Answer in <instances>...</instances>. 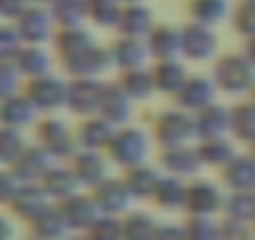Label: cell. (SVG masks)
I'll list each match as a JSON object with an SVG mask.
<instances>
[{"label":"cell","instance_id":"1","mask_svg":"<svg viewBox=\"0 0 255 240\" xmlns=\"http://www.w3.org/2000/svg\"><path fill=\"white\" fill-rule=\"evenodd\" d=\"M35 140L53 160H70L78 153L75 130L58 115H40L35 123Z\"/></svg>","mask_w":255,"mask_h":240},{"label":"cell","instance_id":"2","mask_svg":"<svg viewBox=\"0 0 255 240\" xmlns=\"http://www.w3.org/2000/svg\"><path fill=\"white\" fill-rule=\"evenodd\" d=\"M68 83L70 80H63L55 73H48V75L25 80L23 93L30 98V103L38 108L40 115H55L60 108H68Z\"/></svg>","mask_w":255,"mask_h":240},{"label":"cell","instance_id":"3","mask_svg":"<svg viewBox=\"0 0 255 240\" xmlns=\"http://www.w3.org/2000/svg\"><path fill=\"white\" fill-rule=\"evenodd\" d=\"M215 85L225 93H245L255 88V65L245 55H225L215 63Z\"/></svg>","mask_w":255,"mask_h":240},{"label":"cell","instance_id":"4","mask_svg":"<svg viewBox=\"0 0 255 240\" xmlns=\"http://www.w3.org/2000/svg\"><path fill=\"white\" fill-rule=\"evenodd\" d=\"M15 28L28 45H48L58 35V23L45 5H28V10L15 20Z\"/></svg>","mask_w":255,"mask_h":240},{"label":"cell","instance_id":"5","mask_svg":"<svg viewBox=\"0 0 255 240\" xmlns=\"http://www.w3.org/2000/svg\"><path fill=\"white\" fill-rule=\"evenodd\" d=\"M108 148H110L113 160L118 165H125L128 170L135 168V165H143L145 158H148V138H145L143 130H135V128L115 130Z\"/></svg>","mask_w":255,"mask_h":240},{"label":"cell","instance_id":"6","mask_svg":"<svg viewBox=\"0 0 255 240\" xmlns=\"http://www.w3.org/2000/svg\"><path fill=\"white\" fill-rule=\"evenodd\" d=\"M155 138L165 145V148H180V145H190L193 138H198V128H195V118H190L183 110H168L158 118L155 123Z\"/></svg>","mask_w":255,"mask_h":240},{"label":"cell","instance_id":"7","mask_svg":"<svg viewBox=\"0 0 255 240\" xmlns=\"http://www.w3.org/2000/svg\"><path fill=\"white\" fill-rule=\"evenodd\" d=\"M225 198L228 195H223V190L215 183H210V180H195V183H188L185 210L190 215H198V218H215L218 213H223Z\"/></svg>","mask_w":255,"mask_h":240},{"label":"cell","instance_id":"8","mask_svg":"<svg viewBox=\"0 0 255 240\" xmlns=\"http://www.w3.org/2000/svg\"><path fill=\"white\" fill-rule=\"evenodd\" d=\"M105 85L98 78H73L68 83V108L83 118L98 115Z\"/></svg>","mask_w":255,"mask_h":240},{"label":"cell","instance_id":"9","mask_svg":"<svg viewBox=\"0 0 255 240\" xmlns=\"http://www.w3.org/2000/svg\"><path fill=\"white\" fill-rule=\"evenodd\" d=\"M90 195L103 215H118V218L125 215V210L130 208V200H133L125 180H118V178H105L90 190Z\"/></svg>","mask_w":255,"mask_h":240},{"label":"cell","instance_id":"10","mask_svg":"<svg viewBox=\"0 0 255 240\" xmlns=\"http://www.w3.org/2000/svg\"><path fill=\"white\" fill-rule=\"evenodd\" d=\"M38 120H40V113L25 93H15L10 98L0 100V125L28 130V128H35Z\"/></svg>","mask_w":255,"mask_h":240},{"label":"cell","instance_id":"11","mask_svg":"<svg viewBox=\"0 0 255 240\" xmlns=\"http://www.w3.org/2000/svg\"><path fill=\"white\" fill-rule=\"evenodd\" d=\"M53 43H55L58 58L63 60V65H65L68 70H73V68L95 48L93 38H90L83 28H60Z\"/></svg>","mask_w":255,"mask_h":240},{"label":"cell","instance_id":"12","mask_svg":"<svg viewBox=\"0 0 255 240\" xmlns=\"http://www.w3.org/2000/svg\"><path fill=\"white\" fill-rule=\"evenodd\" d=\"M58 208H60V213H63V218H65L70 233H85V230L103 215L100 208L95 205L93 195H83V193H75V195L60 200Z\"/></svg>","mask_w":255,"mask_h":240},{"label":"cell","instance_id":"13","mask_svg":"<svg viewBox=\"0 0 255 240\" xmlns=\"http://www.w3.org/2000/svg\"><path fill=\"white\" fill-rule=\"evenodd\" d=\"M53 205V198L45 193V188L40 183H25L15 200L10 203V215L18 218V220H25V223H33L43 210H48Z\"/></svg>","mask_w":255,"mask_h":240},{"label":"cell","instance_id":"14","mask_svg":"<svg viewBox=\"0 0 255 240\" xmlns=\"http://www.w3.org/2000/svg\"><path fill=\"white\" fill-rule=\"evenodd\" d=\"M53 163H58V160H53L38 143H30L28 150L10 165V170L20 178V183H40L45 178V173L53 168Z\"/></svg>","mask_w":255,"mask_h":240},{"label":"cell","instance_id":"15","mask_svg":"<svg viewBox=\"0 0 255 240\" xmlns=\"http://www.w3.org/2000/svg\"><path fill=\"white\" fill-rule=\"evenodd\" d=\"M113 135H115L113 125L108 123L105 118H100V115L85 118L83 123L75 128L78 150H100V148H108L110 140H113Z\"/></svg>","mask_w":255,"mask_h":240},{"label":"cell","instance_id":"16","mask_svg":"<svg viewBox=\"0 0 255 240\" xmlns=\"http://www.w3.org/2000/svg\"><path fill=\"white\" fill-rule=\"evenodd\" d=\"M215 48H218V43H215L213 25L193 23V25L183 28V55L208 60V58L215 55Z\"/></svg>","mask_w":255,"mask_h":240},{"label":"cell","instance_id":"17","mask_svg":"<svg viewBox=\"0 0 255 240\" xmlns=\"http://www.w3.org/2000/svg\"><path fill=\"white\" fill-rule=\"evenodd\" d=\"M70 170L75 173L78 183L85 185V188H90V190L108 178L105 160H103V155L98 150H78L70 158Z\"/></svg>","mask_w":255,"mask_h":240},{"label":"cell","instance_id":"18","mask_svg":"<svg viewBox=\"0 0 255 240\" xmlns=\"http://www.w3.org/2000/svg\"><path fill=\"white\" fill-rule=\"evenodd\" d=\"M215 90H218L215 80H208V78H188V80L183 83V88L175 93V98L180 100V105H183L185 110L200 113L203 108H208V105L215 103V100H213Z\"/></svg>","mask_w":255,"mask_h":240},{"label":"cell","instance_id":"19","mask_svg":"<svg viewBox=\"0 0 255 240\" xmlns=\"http://www.w3.org/2000/svg\"><path fill=\"white\" fill-rule=\"evenodd\" d=\"M15 65L18 70L23 73L25 80L30 78H40V75H48L53 73V53L45 48V45H23L20 53L15 55Z\"/></svg>","mask_w":255,"mask_h":240},{"label":"cell","instance_id":"20","mask_svg":"<svg viewBox=\"0 0 255 240\" xmlns=\"http://www.w3.org/2000/svg\"><path fill=\"white\" fill-rule=\"evenodd\" d=\"M163 165L168 170V175H175V178H193L198 173V168L203 165L200 160V153H198V145H180V148H165V155H163Z\"/></svg>","mask_w":255,"mask_h":240},{"label":"cell","instance_id":"21","mask_svg":"<svg viewBox=\"0 0 255 240\" xmlns=\"http://www.w3.org/2000/svg\"><path fill=\"white\" fill-rule=\"evenodd\" d=\"M40 185L53 198V203H60V200L80 193V183H78L75 173L70 170V165H58V163H53V168L45 173V178L40 180Z\"/></svg>","mask_w":255,"mask_h":240},{"label":"cell","instance_id":"22","mask_svg":"<svg viewBox=\"0 0 255 240\" xmlns=\"http://www.w3.org/2000/svg\"><path fill=\"white\" fill-rule=\"evenodd\" d=\"M195 128L200 140L205 138H225V133L230 130V110L220 108V105H208L200 113H195Z\"/></svg>","mask_w":255,"mask_h":240},{"label":"cell","instance_id":"23","mask_svg":"<svg viewBox=\"0 0 255 240\" xmlns=\"http://www.w3.org/2000/svg\"><path fill=\"white\" fill-rule=\"evenodd\" d=\"M148 48L158 60H178V55H183V30L170 25H158L150 33Z\"/></svg>","mask_w":255,"mask_h":240},{"label":"cell","instance_id":"24","mask_svg":"<svg viewBox=\"0 0 255 240\" xmlns=\"http://www.w3.org/2000/svg\"><path fill=\"white\" fill-rule=\"evenodd\" d=\"M118 28L125 38H143V35H150L155 30L153 28V15L143 3L123 5V13L118 18Z\"/></svg>","mask_w":255,"mask_h":240},{"label":"cell","instance_id":"25","mask_svg":"<svg viewBox=\"0 0 255 240\" xmlns=\"http://www.w3.org/2000/svg\"><path fill=\"white\" fill-rule=\"evenodd\" d=\"M130 110H133V100L125 95V90L118 85V88H108L103 90V103H100V110L98 115L105 118L110 125H120L130 118Z\"/></svg>","mask_w":255,"mask_h":240},{"label":"cell","instance_id":"26","mask_svg":"<svg viewBox=\"0 0 255 240\" xmlns=\"http://www.w3.org/2000/svg\"><path fill=\"white\" fill-rule=\"evenodd\" d=\"M28 225H30V233L35 238H43V240H63V238L70 235V228H68V223H65L60 208H58V203H53L48 210H43Z\"/></svg>","mask_w":255,"mask_h":240},{"label":"cell","instance_id":"27","mask_svg":"<svg viewBox=\"0 0 255 240\" xmlns=\"http://www.w3.org/2000/svg\"><path fill=\"white\" fill-rule=\"evenodd\" d=\"M160 178L163 175L155 168L143 163V165H135V168L128 170L123 180H125V185H128V190H130L133 198H150L153 200V195H155V190L160 185Z\"/></svg>","mask_w":255,"mask_h":240},{"label":"cell","instance_id":"28","mask_svg":"<svg viewBox=\"0 0 255 240\" xmlns=\"http://www.w3.org/2000/svg\"><path fill=\"white\" fill-rule=\"evenodd\" d=\"M223 178L233 193L255 190V158H238L235 155V160L223 168Z\"/></svg>","mask_w":255,"mask_h":240},{"label":"cell","instance_id":"29","mask_svg":"<svg viewBox=\"0 0 255 240\" xmlns=\"http://www.w3.org/2000/svg\"><path fill=\"white\" fill-rule=\"evenodd\" d=\"M150 48L143 43V38H120L113 48V63H118L123 70H135L143 68V60L148 58Z\"/></svg>","mask_w":255,"mask_h":240},{"label":"cell","instance_id":"30","mask_svg":"<svg viewBox=\"0 0 255 240\" xmlns=\"http://www.w3.org/2000/svg\"><path fill=\"white\" fill-rule=\"evenodd\" d=\"M185 193H188V183L183 178L163 175L153 195V203L163 210H178V208H185Z\"/></svg>","mask_w":255,"mask_h":240},{"label":"cell","instance_id":"31","mask_svg":"<svg viewBox=\"0 0 255 240\" xmlns=\"http://www.w3.org/2000/svg\"><path fill=\"white\" fill-rule=\"evenodd\" d=\"M123 240H155L160 223L150 213H125L123 218Z\"/></svg>","mask_w":255,"mask_h":240},{"label":"cell","instance_id":"32","mask_svg":"<svg viewBox=\"0 0 255 240\" xmlns=\"http://www.w3.org/2000/svg\"><path fill=\"white\" fill-rule=\"evenodd\" d=\"M50 13L60 28H80L88 18V0H53Z\"/></svg>","mask_w":255,"mask_h":240},{"label":"cell","instance_id":"33","mask_svg":"<svg viewBox=\"0 0 255 240\" xmlns=\"http://www.w3.org/2000/svg\"><path fill=\"white\" fill-rule=\"evenodd\" d=\"M28 145L30 143L25 138V130L0 125V165L3 168H10L28 150Z\"/></svg>","mask_w":255,"mask_h":240},{"label":"cell","instance_id":"34","mask_svg":"<svg viewBox=\"0 0 255 240\" xmlns=\"http://www.w3.org/2000/svg\"><path fill=\"white\" fill-rule=\"evenodd\" d=\"M198 153H200L203 165L225 168L228 163L235 160V148H233V143L225 140V138H205V140H200Z\"/></svg>","mask_w":255,"mask_h":240},{"label":"cell","instance_id":"35","mask_svg":"<svg viewBox=\"0 0 255 240\" xmlns=\"http://www.w3.org/2000/svg\"><path fill=\"white\" fill-rule=\"evenodd\" d=\"M225 218L238 220V223H255V190H243V193H230L225 198V208H223Z\"/></svg>","mask_w":255,"mask_h":240},{"label":"cell","instance_id":"36","mask_svg":"<svg viewBox=\"0 0 255 240\" xmlns=\"http://www.w3.org/2000/svg\"><path fill=\"white\" fill-rule=\"evenodd\" d=\"M120 88L125 90V95L130 100H143V98H148L155 90V80H153V73H148L143 68H135V70H125L123 73Z\"/></svg>","mask_w":255,"mask_h":240},{"label":"cell","instance_id":"37","mask_svg":"<svg viewBox=\"0 0 255 240\" xmlns=\"http://www.w3.org/2000/svg\"><path fill=\"white\" fill-rule=\"evenodd\" d=\"M153 80H155V88H160L165 93H178L183 88V83L188 80V75L178 60H160L158 68L153 70Z\"/></svg>","mask_w":255,"mask_h":240},{"label":"cell","instance_id":"38","mask_svg":"<svg viewBox=\"0 0 255 240\" xmlns=\"http://www.w3.org/2000/svg\"><path fill=\"white\" fill-rule=\"evenodd\" d=\"M230 130L240 140L255 143V103H248V105L230 110Z\"/></svg>","mask_w":255,"mask_h":240},{"label":"cell","instance_id":"39","mask_svg":"<svg viewBox=\"0 0 255 240\" xmlns=\"http://www.w3.org/2000/svg\"><path fill=\"white\" fill-rule=\"evenodd\" d=\"M190 13L195 18V23L203 25H215L225 18L228 13V0H193Z\"/></svg>","mask_w":255,"mask_h":240},{"label":"cell","instance_id":"40","mask_svg":"<svg viewBox=\"0 0 255 240\" xmlns=\"http://www.w3.org/2000/svg\"><path fill=\"white\" fill-rule=\"evenodd\" d=\"M83 235L88 240H123V220L118 215H100Z\"/></svg>","mask_w":255,"mask_h":240},{"label":"cell","instance_id":"41","mask_svg":"<svg viewBox=\"0 0 255 240\" xmlns=\"http://www.w3.org/2000/svg\"><path fill=\"white\" fill-rule=\"evenodd\" d=\"M120 13V0H88V18H93L98 25H118Z\"/></svg>","mask_w":255,"mask_h":240},{"label":"cell","instance_id":"42","mask_svg":"<svg viewBox=\"0 0 255 240\" xmlns=\"http://www.w3.org/2000/svg\"><path fill=\"white\" fill-rule=\"evenodd\" d=\"M23 88H25V78L18 70L15 60H0V100L23 93Z\"/></svg>","mask_w":255,"mask_h":240},{"label":"cell","instance_id":"43","mask_svg":"<svg viewBox=\"0 0 255 240\" xmlns=\"http://www.w3.org/2000/svg\"><path fill=\"white\" fill-rule=\"evenodd\" d=\"M183 228L188 240H218L220 233V223L215 218H198V215H190V220Z\"/></svg>","mask_w":255,"mask_h":240},{"label":"cell","instance_id":"44","mask_svg":"<svg viewBox=\"0 0 255 240\" xmlns=\"http://www.w3.org/2000/svg\"><path fill=\"white\" fill-rule=\"evenodd\" d=\"M23 38L15 28V23H0V60H15V55L23 48Z\"/></svg>","mask_w":255,"mask_h":240},{"label":"cell","instance_id":"45","mask_svg":"<svg viewBox=\"0 0 255 240\" xmlns=\"http://www.w3.org/2000/svg\"><path fill=\"white\" fill-rule=\"evenodd\" d=\"M25 183H20V178L10 170V168H0V205H8L15 200L18 190L23 188Z\"/></svg>","mask_w":255,"mask_h":240},{"label":"cell","instance_id":"46","mask_svg":"<svg viewBox=\"0 0 255 240\" xmlns=\"http://www.w3.org/2000/svg\"><path fill=\"white\" fill-rule=\"evenodd\" d=\"M218 240H255V233H253V225L225 218V220H220Z\"/></svg>","mask_w":255,"mask_h":240},{"label":"cell","instance_id":"47","mask_svg":"<svg viewBox=\"0 0 255 240\" xmlns=\"http://www.w3.org/2000/svg\"><path fill=\"white\" fill-rule=\"evenodd\" d=\"M235 30L253 38L255 35V0H243L235 10Z\"/></svg>","mask_w":255,"mask_h":240},{"label":"cell","instance_id":"48","mask_svg":"<svg viewBox=\"0 0 255 240\" xmlns=\"http://www.w3.org/2000/svg\"><path fill=\"white\" fill-rule=\"evenodd\" d=\"M28 0H0V23H15L28 10Z\"/></svg>","mask_w":255,"mask_h":240},{"label":"cell","instance_id":"49","mask_svg":"<svg viewBox=\"0 0 255 240\" xmlns=\"http://www.w3.org/2000/svg\"><path fill=\"white\" fill-rule=\"evenodd\" d=\"M0 240H18V223L13 215L0 213Z\"/></svg>","mask_w":255,"mask_h":240},{"label":"cell","instance_id":"50","mask_svg":"<svg viewBox=\"0 0 255 240\" xmlns=\"http://www.w3.org/2000/svg\"><path fill=\"white\" fill-rule=\"evenodd\" d=\"M155 240H188L183 225H160Z\"/></svg>","mask_w":255,"mask_h":240},{"label":"cell","instance_id":"51","mask_svg":"<svg viewBox=\"0 0 255 240\" xmlns=\"http://www.w3.org/2000/svg\"><path fill=\"white\" fill-rule=\"evenodd\" d=\"M245 58L255 65V35L253 38H248V48H245Z\"/></svg>","mask_w":255,"mask_h":240},{"label":"cell","instance_id":"52","mask_svg":"<svg viewBox=\"0 0 255 240\" xmlns=\"http://www.w3.org/2000/svg\"><path fill=\"white\" fill-rule=\"evenodd\" d=\"M28 3H30V5H45V8H50L53 0H28Z\"/></svg>","mask_w":255,"mask_h":240},{"label":"cell","instance_id":"53","mask_svg":"<svg viewBox=\"0 0 255 240\" xmlns=\"http://www.w3.org/2000/svg\"><path fill=\"white\" fill-rule=\"evenodd\" d=\"M63 240H88V238H85L83 233H80V235H78V233H70V235H68V238H63Z\"/></svg>","mask_w":255,"mask_h":240},{"label":"cell","instance_id":"54","mask_svg":"<svg viewBox=\"0 0 255 240\" xmlns=\"http://www.w3.org/2000/svg\"><path fill=\"white\" fill-rule=\"evenodd\" d=\"M123 5H138V3H143V0H120Z\"/></svg>","mask_w":255,"mask_h":240},{"label":"cell","instance_id":"55","mask_svg":"<svg viewBox=\"0 0 255 240\" xmlns=\"http://www.w3.org/2000/svg\"><path fill=\"white\" fill-rule=\"evenodd\" d=\"M28 240H43V238H35V235H30V238H28Z\"/></svg>","mask_w":255,"mask_h":240},{"label":"cell","instance_id":"56","mask_svg":"<svg viewBox=\"0 0 255 240\" xmlns=\"http://www.w3.org/2000/svg\"><path fill=\"white\" fill-rule=\"evenodd\" d=\"M253 158H255V143H253Z\"/></svg>","mask_w":255,"mask_h":240},{"label":"cell","instance_id":"57","mask_svg":"<svg viewBox=\"0 0 255 240\" xmlns=\"http://www.w3.org/2000/svg\"><path fill=\"white\" fill-rule=\"evenodd\" d=\"M253 103H255V88H253Z\"/></svg>","mask_w":255,"mask_h":240},{"label":"cell","instance_id":"58","mask_svg":"<svg viewBox=\"0 0 255 240\" xmlns=\"http://www.w3.org/2000/svg\"><path fill=\"white\" fill-rule=\"evenodd\" d=\"M253 233H255V223H253Z\"/></svg>","mask_w":255,"mask_h":240},{"label":"cell","instance_id":"59","mask_svg":"<svg viewBox=\"0 0 255 240\" xmlns=\"http://www.w3.org/2000/svg\"><path fill=\"white\" fill-rule=\"evenodd\" d=\"M0 168H3V165H0Z\"/></svg>","mask_w":255,"mask_h":240}]
</instances>
